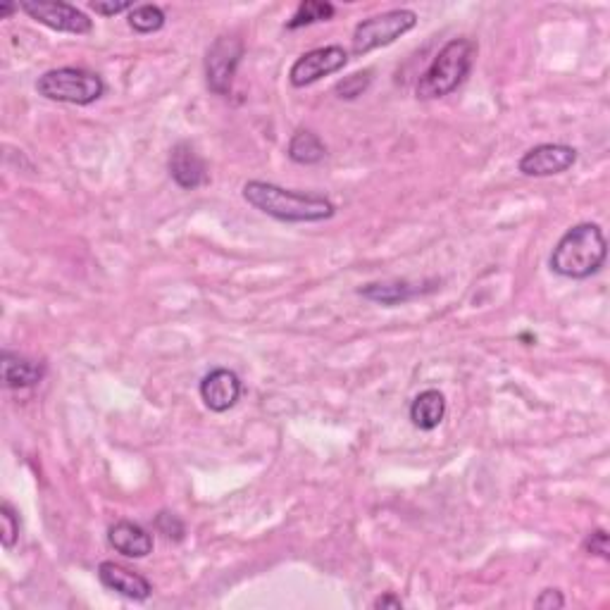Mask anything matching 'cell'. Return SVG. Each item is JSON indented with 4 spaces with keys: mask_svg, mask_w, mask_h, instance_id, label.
I'll list each match as a JSON object with an SVG mask.
<instances>
[{
    "mask_svg": "<svg viewBox=\"0 0 610 610\" xmlns=\"http://www.w3.org/2000/svg\"><path fill=\"white\" fill-rule=\"evenodd\" d=\"M608 244L603 229L594 222H582L568 229L551 253V270L565 279H589L606 265Z\"/></svg>",
    "mask_w": 610,
    "mask_h": 610,
    "instance_id": "7a4b0ae2",
    "label": "cell"
},
{
    "mask_svg": "<svg viewBox=\"0 0 610 610\" xmlns=\"http://www.w3.org/2000/svg\"><path fill=\"white\" fill-rule=\"evenodd\" d=\"M577 163V151L565 143H541L522 155L518 170L525 177H553L568 172Z\"/></svg>",
    "mask_w": 610,
    "mask_h": 610,
    "instance_id": "9c48e42d",
    "label": "cell"
},
{
    "mask_svg": "<svg viewBox=\"0 0 610 610\" xmlns=\"http://www.w3.org/2000/svg\"><path fill=\"white\" fill-rule=\"evenodd\" d=\"M91 10L98 12V15L112 17V15H120V12L134 10L132 3H127V0H120V3H115V0H110V3H105V0H96V3H91Z\"/></svg>",
    "mask_w": 610,
    "mask_h": 610,
    "instance_id": "cb8c5ba5",
    "label": "cell"
},
{
    "mask_svg": "<svg viewBox=\"0 0 610 610\" xmlns=\"http://www.w3.org/2000/svg\"><path fill=\"white\" fill-rule=\"evenodd\" d=\"M201 398L205 408H210L213 413H227L229 408H234L239 403L241 394H244V384H241L239 375L227 367H217V370L208 372L201 379Z\"/></svg>",
    "mask_w": 610,
    "mask_h": 610,
    "instance_id": "30bf717a",
    "label": "cell"
},
{
    "mask_svg": "<svg viewBox=\"0 0 610 610\" xmlns=\"http://www.w3.org/2000/svg\"><path fill=\"white\" fill-rule=\"evenodd\" d=\"M244 58V41L236 36H220L205 55V79L208 89L217 96H227L232 91L236 67Z\"/></svg>",
    "mask_w": 610,
    "mask_h": 610,
    "instance_id": "8992f818",
    "label": "cell"
},
{
    "mask_svg": "<svg viewBox=\"0 0 610 610\" xmlns=\"http://www.w3.org/2000/svg\"><path fill=\"white\" fill-rule=\"evenodd\" d=\"M372 608H375V610H379V608H382V610H387V608L389 610H401L403 608V601L398 599L396 594H391V591H389V594L379 596V599L372 601Z\"/></svg>",
    "mask_w": 610,
    "mask_h": 610,
    "instance_id": "484cf974",
    "label": "cell"
},
{
    "mask_svg": "<svg viewBox=\"0 0 610 610\" xmlns=\"http://www.w3.org/2000/svg\"><path fill=\"white\" fill-rule=\"evenodd\" d=\"M334 12V5L325 3V0H305V3L298 5L294 17L286 22V29H301L315 22H329L334 17Z\"/></svg>",
    "mask_w": 610,
    "mask_h": 610,
    "instance_id": "ac0fdd59",
    "label": "cell"
},
{
    "mask_svg": "<svg viewBox=\"0 0 610 610\" xmlns=\"http://www.w3.org/2000/svg\"><path fill=\"white\" fill-rule=\"evenodd\" d=\"M46 377V367L20 353L3 351V382L8 389H31Z\"/></svg>",
    "mask_w": 610,
    "mask_h": 610,
    "instance_id": "5bb4252c",
    "label": "cell"
},
{
    "mask_svg": "<svg viewBox=\"0 0 610 610\" xmlns=\"http://www.w3.org/2000/svg\"><path fill=\"white\" fill-rule=\"evenodd\" d=\"M167 170L174 184L184 191H194L198 186L208 182V167H205L203 158L196 153V148L189 141H179L170 151V160H167Z\"/></svg>",
    "mask_w": 610,
    "mask_h": 610,
    "instance_id": "8fae6325",
    "label": "cell"
},
{
    "mask_svg": "<svg viewBox=\"0 0 610 610\" xmlns=\"http://www.w3.org/2000/svg\"><path fill=\"white\" fill-rule=\"evenodd\" d=\"M36 91L55 103L91 105L105 96V82L96 72L82 70V67H58V70L41 74Z\"/></svg>",
    "mask_w": 610,
    "mask_h": 610,
    "instance_id": "277c9868",
    "label": "cell"
},
{
    "mask_svg": "<svg viewBox=\"0 0 610 610\" xmlns=\"http://www.w3.org/2000/svg\"><path fill=\"white\" fill-rule=\"evenodd\" d=\"M20 8L27 12L31 20H36L43 27L65 31V34H91L93 22L84 15L82 10L74 8L70 3H60V0H24Z\"/></svg>",
    "mask_w": 610,
    "mask_h": 610,
    "instance_id": "52a82bcc",
    "label": "cell"
},
{
    "mask_svg": "<svg viewBox=\"0 0 610 610\" xmlns=\"http://www.w3.org/2000/svg\"><path fill=\"white\" fill-rule=\"evenodd\" d=\"M417 27V15L413 10H389L382 15L367 17L353 31L351 39V53L353 55H367L377 48L389 46L396 39H401L403 34H408L410 29Z\"/></svg>",
    "mask_w": 610,
    "mask_h": 610,
    "instance_id": "5b68a950",
    "label": "cell"
},
{
    "mask_svg": "<svg viewBox=\"0 0 610 610\" xmlns=\"http://www.w3.org/2000/svg\"><path fill=\"white\" fill-rule=\"evenodd\" d=\"M358 294L372 303H382L387 305V308H394V305L408 303L410 298H415L420 294V289L410 282H375L365 284L363 289H358Z\"/></svg>",
    "mask_w": 610,
    "mask_h": 610,
    "instance_id": "2e32d148",
    "label": "cell"
},
{
    "mask_svg": "<svg viewBox=\"0 0 610 610\" xmlns=\"http://www.w3.org/2000/svg\"><path fill=\"white\" fill-rule=\"evenodd\" d=\"M584 549H587V553H591V556L608 558V534H606V529H596V532H591L587 544H584Z\"/></svg>",
    "mask_w": 610,
    "mask_h": 610,
    "instance_id": "603a6c76",
    "label": "cell"
},
{
    "mask_svg": "<svg viewBox=\"0 0 610 610\" xmlns=\"http://www.w3.org/2000/svg\"><path fill=\"white\" fill-rule=\"evenodd\" d=\"M15 10H17V8H15V5L5 3V5H3V8H0V20H8V17H10V15H12V12H15Z\"/></svg>",
    "mask_w": 610,
    "mask_h": 610,
    "instance_id": "4316f807",
    "label": "cell"
},
{
    "mask_svg": "<svg viewBox=\"0 0 610 610\" xmlns=\"http://www.w3.org/2000/svg\"><path fill=\"white\" fill-rule=\"evenodd\" d=\"M244 198L255 210L279 222H325L336 213L334 203L325 196L301 194L258 179L244 184Z\"/></svg>",
    "mask_w": 610,
    "mask_h": 610,
    "instance_id": "6da1fadb",
    "label": "cell"
},
{
    "mask_svg": "<svg viewBox=\"0 0 610 610\" xmlns=\"http://www.w3.org/2000/svg\"><path fill=\"white\" fill-rule=\"evenodd\" d=\"M372 82V72H356L351 74V77H346L344 82L336 84V93H339V98H344V101H353V98L363 96V91H367V86Z\"/></svg>",
    "mask_w": 610,
    "mask_h": 610,
    "instance_id": "44dd1931",
    "label": "cell"
},
{
    "mask_svg": "<svg viewBox=\"0 0 610 610\" xmlns=\"http://www.w3.org/2000/svg\"><path fill=\"white\" fill-rule=\"evenodd\" d=\"M108 541L112 549L127 558H146L148 553H153V534L129 520L115 522L108 529Z\"/></svg>",
    "mask_w": 610,
    "mask_h": 610,
    "instance_id": "4fadbf2b",
    "label": "cell"
},
{
    "mask_svg": "<svg viewBox=\"0 0 610 610\" xmlns=\"http://www.w3.org/2000/svg\"><path fill=\"white\" fill-rule=\"evenodd\" d=\"M0 522H3V532H0V541H3L5 549H12L20 539V515L15 513V508L8 501L0 506Z\"/></svg>",
    "mask_w": 610,
    "mask_h": 610,
    "instance_id": "ffe728a7",
    "label": "cell"
},
{
    "mask_svg": "<svg viewBox=\"0 0 610 610\" xmlns=\"http://www.w3.org/2000/svg\"><path fill=\"white\" fill-rule=\"evenodd\" d=\"M348 62V53L341 46H325L315 51L303 53L289 70V82L296 89L320 82L322 77L344 70Z\"/></svg>",
    "mask_w": 610,
    "mask_h": 610,
    "instance_id": "ba28073f",
    "label": "cell"
},
{
    "mask_svg": "<svg viewBox=\"0 0 610 610\" xmlns=\"http://www.w3.org/2000/svg\"><path fill=\"white\" fill-rule=\"evenodd\" d=\"M129 27H132L136 34H155L165 27V12L158 5H136V8L129 12Z\"/></svg>",
    "mask_w": 610,
    "mask_h": 610,
    "instance_id": "d6986e66",
    "label": "cell"
},
{
    "mask_svg": "<svg viewBox=\"0 0 610 610\" xmlns=\"http://www.w3.org/2000/svg\"><path fill=\"white\" fill-rule=\"evenodd\" d=\"M534 606L541 608V610H553V608H563L565 606V599L563 594H560L558 589H544L539 594V599L534 601Z\"/></svg>",
    "mask_w": 610,
    "mask_h": 610,
    "instance_id": "d4e9b609",
    "label": "cell"
},
{
    "mask_svg": "<svg viewBox=\"0 0 610 610\" xmlns=\"http://www.w3.org/2000/svg\"><path fill=\"white\" fill-rule=\"evenodd\" d=\"M477 58V43L472 39H453L441 48L427 72L422 74L415 86L417 98L422 101H434L444 98L448 93L458 89L465 79L470 77L472 65Z\"/></svg>",
    "mask_w": 610,
    "mask_h": 610,
    "instance_id": "3957f363",
    "label": "cell"
},
{
    "mask_svg": "<svg viewBox=\"0 0 610 610\" xmlns=\"http://www.w3.org/2000/svg\"><path fill=\"white\" fill-rule=\"evenodd\" d=\"M155 527H158L160 534H165L167 539L172 541H182L184 539V522L177 518V515L170 513V510H163V513H158V518H155Z\"/></svg>",
    "mask_w": 610,
    "mask_h": 610,
    "instance_id": "7402d4cb",
    "label": "cell"
},
{
    "mask_svg": "<svg viewBox=\"0 0 610 610\" xmlns=\"http://www.w3.org/2000/svg\"><path fill=\"white\" fill-rule=\"evenodd\" d=\"M446 417V396L439 389H427L415 396L413 406H410V422L422 432H432L437 429Z\"/></svg>",
    "mask_w": 610,
    "mask_h": 610,
    "instance_id": "9a60e30c",
    "label": "cell"
},
{
    "mask_svg": "<svg viewBox=\"0 0 610 610\" xmlns=\"http://www.w3.org/2000/svg\"><path fill=\"white\" fill-rule=\"evenodd\" d=\"M98 580L105 589L115 591V594L124 596V599L132 601H146L151 599L153 587L146 577L139 575V572L124 568V565L112 563V560H105V563L98 565Z\"/></svg>",
    "mask_w": 610,
    "mask_h": 610,
    "instance_id": "7c38bea8",
    "label": "cell"
},
{
    "mask_svg": "<svg viewBox=\"0 0 610 610\" xmlns=\"http://www.w3.org/2000/svg\"><path fill=\"white\" fill-rule=\"evenodd\" d=\"M327 155V146L322 143L320 136L310 129H298L289 141V158L296 165H317L322 163Z\"/></svg>",
    "mask_w": 610,
    "mask_h": 610,
    "instance_id": "e0dca14e",
    "label": "cell"
}]
</instances>
